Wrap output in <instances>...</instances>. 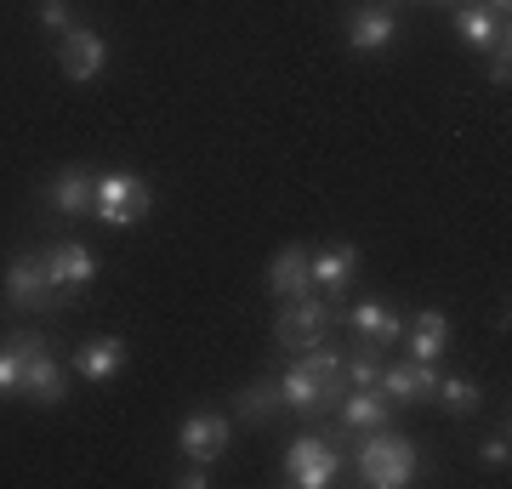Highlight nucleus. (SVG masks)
I'll list each match as a JSON object with an SVG mask.
<instances>
[{
  "mask_svg": "<svg viewBox=\"0 0 512 489\" xmlns=\"http://www.w3.org/2000/svg\"><path fill=\"white\" fill-rule=\"evenodd\" d=\"M433 399H439L450 416H473L478 404H484V393H478V381H473V376H439Z\"/></svg>",
  "mask_w": 512,
  "mask_h": 489,
  "instance_id": "22",
  "label": "nucleus"
},
{
  "mask_svg": "<svg viewBox=\"0 0 512 489\" xmlns=\"http://www.w3.org/2000/svg\"><path fill=\"white\" fill-rule=\"evenodd\" d=\"M325 330H330V308L319 302V296H291V308L279 313V325H274V342L279 347H291V353H302V347L313 342H325Z\"/></svg>",
  "mask_w": 512,
  "mask_h": 489,
  "instance_id": "5",
  "label": "nucleus"
},
{
  "mask_svg": "<svg viewBox=\"0 0 512 489\" xmlns=\"http://www.w3.org/2000/svg\"><path fill=\"white\" fill-rule=\"evenodd\" d=\"M353 268H359V251L353 245H325V251L308 256V279L325 290H342L353 279Z\"/></svg>",
  "mask_w": 512,
  "mask_h": 489,
  "instance_id": "19",
  "label": "nucleus"
},
{
  "mask_svg": "<svg viewBox=\"0 0 512 489\" xmlns=\"http://www.w3.org/2000/svg\"><path fill=\"white\" fill-rule=\"evenodd\" d=\"M348 325L359 330V342L387 347V342H399V336H404V313L387 308V302H359V308L348 313Z\"/></svg>",
  "mask_w": 512,
  "mask_h": 489,
  "instance_id": "16",
  "label": "nucleus"
},
{
  "mask_svg": "<svg viewBox=\"0 0 512 489\" xmlns=\"http://www.w3.org/2000/svg\"><path fill=\"white\" fill-rule=\"evenodd\" d=\"M228 438H234V421L217 416V410H200V416H188L183 427H177V450H183L188 461L211 467V461L228 450Z\"/></svg>",
  "mask_w": 512,
  "mask_h": 489,
  "instance_id": "7",
  "label": "nucleus"
},
{
  "mask_svg": "<svg viewBox=\"0 0 512 489\" xmlns=\"http://www.w3.org/2000/svg\"><path fill=\"white\" fill-rule=\"evenodd\" d=\"M376 376H382V359H376V353H353V359H342V381H348V387H376Z\"/></svg>",
  "mask_w": 512,
  "mask_h": 489,
  "instance_id": "24",
  "label": "nucleus"
},
{
  "mask_svg": "<svg viewBox=\"0 0 512 489\" xmlns=\"http://www.w3.org/2000/svg\"><path fill=\"white\" fill-rule=\"evenodd\" d=\"M478 6H484V12H495L501 23H507V12H512V0H478Z\"/></svg>",
  "mask_w": 512,
  "mask_h": 489,
  "instance_id": "29",
  "label": "nucleus"
},
{
  "mask_svg": "<svg viewBox=\"0 0 512 489\" xmlns=\"http://www.w3.org/2000/svg\"><path fill=\"white\" fill-rule=\"evenodd\" d=\"M46 205H52L57 217H92L97 205V177L86 165H63L52 182H46Z\"/></svg>",
  "mask_w": 512,
  "mask_h": 489,
  "instance_id": "8",
  "label": "nucleus"
},
{
  "mask_svg": "<svg viewBox=\"0 0 512 489\" xmlns=\"http://www.w3.org/2000/svg\"><path fill=\"white\" fill-rule=\"evenodd\" d=\"M353 461H359V478L376 489H404L416 478V444L399 433H387V427L353 438Z\"/></svg>",
  "mask_w": 512,
  "mask_h": 489,
  "instance_id": "1",
  "label": "nucleus"
},
{
  "mask_svg": "<svg viewBox=\"0 0 512 489\" xmlns=\"http://www.w3.org/2000/svg\"><path fill=\"white\" fill-rule=\"evenodd\" d=\"M57 57H63V74L69 80H97L103 63H109V40L97 35V29H69L63 46H57Z\"/></svg>",
  "mask_w": 512,
  "mask_h": 489,
  "instance_id": "11",
  "label": "nucleus"
},
{
  "mask_svg": "<svg viewBox=\"0 0 512 489\" xmlns=\"http://www.w3.org/2000/svg\"><path fill=\"white\" fill-rule=\"evenodd\" d=\"M302 290H313V279H308V251L302 245H285V251L268 262V296H302Z\"/></svg>",
  "mask_w": 512,
  "mask_h": 489,
  "instance_id": "18",
  "label": "nucleus"
},
{
  "mask_svg": "<svg viewBox=\"0 0 512 489\" xmlns=\"http://www.w3.org/2000/svg\"><path fill=\"white\" fill-rule=\"evenodd\" d=\"M478 461H484V467H507V461H512L507 433H490V438H484V444H478Z\"/></svg>",
  "mask_w": 512,
  "mask_h": 489,
  "instance_id": "27",
  "label": "nucleus"
},
{
  "mask_svg": "<svg viewBox=\"0 0 512 489\" xmlns=\"http://www.w3.org/2000/svg\"><path fill=\"white\" fill-rule=\"evenodd\" d=\"M183 484H188V489H205V467H200V461H194V467L183 472Z\"/></svg>",
  "mask_w": 512,
  "mask_h": 489,
  "instance_id": "30",
  "label": "nucleus"
},
{
  "mask_svg": "<svg viewBox=\"0 0 512 489\" xmlns=\"http://www.w3.org/2000/svg\"><path fill=\"white\" fill-rule=\"evenodd\" d=\"M46 262V279H52V290L63 296V290H80L97 279V256L86 251V245H74V239H63V245H52V251L40 256Z\"/></svg>",
  "mask_w": 512,
  "mask_h": 489,
  "instance_id": "10",
  "label": "nucleus"
},
{
  "mask_svg": "<svg viewBox=\"0 0 512 489\" xmlns=\"http://www.w3.org/2000/svg\"><path fill=\"white\" fill-rule=\"evenodd\" d=\"M12 353L23 359V381H18V393L29 404H40V410H52V404H63V393H69V376H63V364L52 359V347L40 342L35 330H18L12 336Z\"/></svg>",
  "mask_w": 512,
  "mask_h": 489,
  "instance_id": "2",
  "label": "nucleus"
},
{
  "mask_svg": "<svg viewBox=\"0 0 512 489\" xmlns=\"http://www.w3.org/2000/svg\"><path fill=\"white\" fill-rule=\"evenodd\" d=\"M148 205H154V188H148L143 177H131V171H103V177H97V205H92L97 222L131 228V222L148 217Z\"/></svg>",
  "mask_w": 512,
  "mask_h": 489,
  "instance_id": "3",
  "label": "nucleus"
},
{
  "mask_svg": "<svg viewBox=\"0 0 512 489\" xmlns=\"http://www.w3.org/2000/svg\"><path fill=\"white\" fill-rule=\"evenodd\" d=\"M35 18H40V29H57V35H69V0H40Z\"/></svg>",
  "mask_w": 512,
  "mask_h": 489,
  "instance_id": "26",
  "label": "nucleus"
},
{
  "mask_svg": "<svg viewBox=\"0 0 512 489\" xmlns=\"http://www.w3.org/2000/svg\"><path fill=\"white\" fill-rule=\"evenodd\" d=\"M393 29H399V23H393L387 6H359V12L348 18V46L353 52H365V57H376V52L393 46Z\"/></svg>",
  "mask_w": 512,
  "mask_h": 489,
  "instance_id": "12",
  "label": "nucleus"
},
{
  "mask_svg": "<svg viewBox=\"0 0 512 489\" xmlns=\"http://www.w3.org/2000/svg\"><path fill=\"white\" fill-rule=\"evenodd\" d=\"M18 381H23V359L0 342V399H12V393H18Z\"/></svg>",
  "mask_w": 512,
  "mask_h": 489,
  "instance_id": "25",
  "label": "nucleus"
},
{
  "mask_svg": "<svg viewBox=\"0 0 512 489\" xmlns=\"http://www.w3.org/2000/svg\"><path fill=\"white\" fill-rule=\"evenodd\" d=\"M456 35L467 40V46H478V52H490V46L507 40V29H501V18L484 12V6H461V12H456Z\"/></svg>",
  "mask_w": 512,
  "mask_h": 489,
  "instance_id": "21",
  "label": "nucleus"
},
{
  "mask_svg": "<svg viewBox=\"0 0 512 489\" xmlns=\"http://www.w3.org/2000/svg\"><path fill=\"white\" fill-rule=\"evenodd\" d=\"M387 416H393V404H387L376 387H348V399L336 410V421H342L348 433H376V427H387Z\"/></svg>",
  "mask_w": 512,
  "mask_h": 489,
  "instance_id": "13",
  "label": "nucleus"
},
{
  "mask_svg": "<svg viewBox=\"0 0 512 489\" xmlns=\"http://www.w3.org/2000/svg\"><path fill=\"white\" fill-rule=\"evenodd\" d=\"M57 302L52 279H46V262L40 256H18L6 268V308L12 313H46Z\"/></svg>",
  "mask_w": 512,
  "mask_h": 489,
  "instance_id": "6",
  "label": "nucleus"
},
{
  "mask_svg": "<svg viewBox=\"0 0 512 489\" xmlns=\"http://www.w3.org/2000/svg\"><path fill=\"white\" fill-rule=\"evenodd\" d=\"M433 387H439V364H382V376H376V393L387 404H410V399H433Z\"/></svg>",
  "mask_w": 512,
  "mask_h": 489,
  "instance_id": "9",
  "label": "nucleus"
},
{
  "mask_svg": "<svg viewBox=\"0 0 512 489\" xmlns=\"http://www.w3.org/2000/svg\"><path fill=\"white\" fill-rule=\"evenodd\" d=\"M274 410H279V381H251L239 393V416L245 421H268Z\"/></svg>",
  "mask_w": 512,
  "mask_h": 489,
  "instance_id": "23",
  "label": "nucleus"
},
{
  "mask_svg": "<svg viewBox=\"0 0 512 489\" xmlns=\"http://www.w3.org/2000/svg\"><path fill=\"white\" fill-rule=\"evenodd\" d=\"M296 364H302L308 376H319V387H325V404H336L342 393H348V381H342V353H336L330 342L302 347V359H296Z\"/></svg>",
  "mask_w": 512,
  "mask_h": 489,
  "instance_id": "20",
  "label": "nucleus"
},
{
  "mask_svg": "<svg viewBox=\"0 0 512 489\" xmlns=\"http://www.w3.org/2000/svg\"><path fill=\"white\" fill-rule=\"evenodd\" d=\"M490 80H495V86H501V91H507V80H512V57H507V40H501V52H495V46H490Z\"/></svg>",
  "mask_w": 512,
  "mask_h": 489,
  "instance_id": "28",
  "label": "nucleus"
},
{
  "mask_svg": "<svg viewBox=\"0 0 512 489\" xmlns=\"http://www.w3.org/2000/svg\"><path fill=\"white\" fill-rule=\"evenodd\" d=\"M336 472H342V450L325 433H302L285 450V478L296 489H325V484H336Z\"/></svg>",
  "mask_w": 512,
  "mask_h": 489,
  "instance_id": "4",
  "label": "nucleus"
},
{
  "mask_svg": "<svg viewBox=\"0 0 512 489\" xmlns=\"http://www.w3.org/2000/svg\"><path fill=\"white\" fill-rule=\"evenodd\" d=\"M404 330H410V359H416V364H439V359H444V342H450V319H444L439 308H421Z\"/></svg>",
  "mask_w": 512,
  "mask_h": 489,
  "instance_id": "15",
  "label": "nucleus"
},
{
  "mask_svg": "<svg viewBox=\"0 0 512 489\" xmlns=\"http://www.w3.org/2000/svg\"><path fill=\"white\" fill-rule=\"evenodd\" d=\"M279 404H285L291 416H319V410H325V387H319V376H308L302 364H285V376H279Z\"/></svg>",
  "mask_w": 512,
  "mask_h": 489,
  "instance_id": "17",
  "label": "nucleus"
},
{
  "mask_svg": "<svg viewBox=\"0 0 512 489\" xmlns=\"http://www.w3.org/2000/svg\"><path fill=\"white\" fill-rule=\"evenodd\" d=\"M120 364H126V342H120V336H97V342H80V353H74V376L114 381L120 376Z\"/></svg>",
  "mask_w": 512,
  "mask_h": 489,
  "instance_id": "14",
  "label": "nucleus"
}]
</instances>
